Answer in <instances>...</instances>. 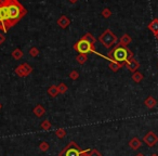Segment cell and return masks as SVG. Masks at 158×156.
<instances>
[{
	"label": "cell",
	"instance_id": "cell-6",
	"mask_svg": "<svg viewBox=\"0 0 158 156\" xmlns=\"http://www.w3.org/2000/svg\"><path fill=\"white\" fill-rule=\"evenodd\" d=\"M74 49L80 54H88V53L95 52V46L91 44L90 42L82 39V38L74 44Z\"/></svg>",
	"mask_w": 158,
	"mask_h": 156
},
{
	"label": "cell",
	"instance_id": "cell-23",
	"mask_svg": "<svg viewBox=\"0 0 158 156\" xmlns=\"http://www.w3.org/2000/svg\"><path fill=\"white\" fill-rule=\"evenodd\" d=\"M55 136H56L59 139L65 138V136H66V130L64 129V128H59V129H57L56 131H55Z\"/></svg>",
	"mask_w": 158,
	"mask_h": 156
},
{
	"label": "cell",
	"instance_id": "cell-27",
	"mask_svg": "<svg viewBox=\"0 0 158 156\" xmlns=\"http://www.w3.org/2000/svg\"><path fill=\"white\" fill-rule=\"evenodd\" d=\"M69 78L72 80H77L79 78V73L77 70H72L69 73Z\"/></svg>",
	"mask_w": 158,
	"mask_h": 156
},
{
	"label": "cell",
	"instance_id": "cell-22",
	"mask_svg": "<svg viewBox=\"0 0 158 156\" xmlns=\"http://www.w3.org/2000/svg\"><path fill=\"white\" fill-rule=\"evenodd\" d=\"M40 127L42 128V130H46V131H48V130H50L51 127H52V124H51L48 119H44V120L41 123V125H40Z\"/></svg>",
	"mask_w": 158,
	"mask_h": 156
},
{
	"label": "cell",
	"instance_id": "cell-14",
	"mask_svg": "<svg viewBox=\"0 0 158 156\" xmlns=\"http://www.w3.org/2000/svg\"><path fill=\"white\" fill-rule=\"evenodd\" d=\"M148 29L154 34V35H157L158 34V19H153L152 22L148 24Z\"/></svg>",
	"mask_w": 158,
	"mask_h": 156
},
{
	"label": "cell",
	"instance_id": "cell-7",
	"mask_svg": "<svg viewBox=\"0 0 158 156\" xmlns=\"http://www.w3.org/2000/svg\"><path fill=\"white\" fill-rule=\"evenodd\" d=\"M14 72H15V74L18 75L19 77H26L31 74L33 67H31L28 63H23V64H21V65H19L18 67L15 68Z\"/></svg>",
	"mask_w": 158,
	"mask_h": 156
},
{
	"label": "cell",
	"instance_id": "cell-16",
	"mask_svg": "<svg viewBox=\"0 0 158 156\" xmlns=\"http://www.w3.org/2000/svg\"><path fill=\"white\" fill-rule=\"evenodd\" d=\"M132 80H133L134 82H136V84H139V82H141L143 80V78H144V76H143L142 73H140L139 70H136V72H134L133 74H132Z\"/></svg>",
	"mask_w": 158,
	"mask_h": 156
},
{
	"label": "cell",
	"instance_id": "cell-13",
	"mask_svg": "<svg viewBox=\"0 0 158 156\" xmlns=\"http://www.w3.org/2000/svg\"><path fill=\"white\" fill-rule=\"evenodd\" d=\"M33 113L35 114V116L37 117H42L44 114H46V108L41 105V104H37V105L34 108Z\"/></svg>",
	"mask_w": 158,
	"mask_h": 156
},
{
	"label": "cell",
	"instance_id": "cell-15",
	"mask_svg": "<svg viewBox=\"0 0 158 156\" xmlns=\"http://www.w3.org/2000/svg\"><path fill=\"white\" fill-rule=\"evenodd\" d=\"M131 41H132V38L130 37L128 34H125V35L121 36L119 44H121V46H123V47H127L129 44H131Z\"/></svg>",
	"mask_w": 158,
	"mask_h": 156
},
{
	"label": "cell",
	"instance_id": "cell-12",
	"mask_svg": "<svg viewBox=\"0 0 158 156\" xmlns=\"http://www.w3.org/2000/svg\"><path fill=\"white\" fill-rule=\"evenodd\" d=\"M141 145H142V142H141L140 139L136 138V137L132 138L131 140L129 141V146L131 147L133 151H136V150H139L141 147Z\"/></svg>",
	"mask_w": 158,
	"mask_h": 156
},
{
	"label": "cell",
	"instance_id": "cell-28",
	"mask_svg": "<svg viewBox=\"0 0 158 156\" xmlns=\"http://www.w3.org/2000/svg\"><path fill=\"white\" fill-rule=\"evenodd\" d=\"M29 54H31V57H38V54H39V50H38L36 47H33V48L29 50Z\"/></svg>",
	"mask_w": 158,
	"mask_h": 156
},
{
	"label": "cell",
	"instance_id": "cell-1",
	"mask_svg": "<svg viewBox=\"0 0 158 156\" xmlns=\"http://www.w3.org/2000/svg\"><path fill=\"white\" fill-rule=\"evenodd\" d=\"M107 57L110 59V61L123 64V65L125 66L126 62L129 61L130 59L133 57V53H132L131 50H129L127 47H123L118 44L114 49H112L110 52H108Z\"/></svg>",
	"mask_w": 158,
	"mask_h": 156
},
{
	"label": "cell",
	"instance_id": "cell-29",
	"mask_svg": "<svg viewBox=\"0 0 158 156\" xmlns=\"http://www.w3.org/2000/svg\"><path fill=\"white\" fill-rule=\"evenodd\" d=\"M89 156H102V154L100 153L98 150L93 149V150H90V155Z\"/></svg>",
	"mask_w": 158,
	"mask_h": 156
},
{
	"label": "cell",
	"instance_id": "cell-33",
	"mask_svg": "<svg viewBox=\"0 0 158 156\" xmlns=\"http://www.w3.org/2000/svg\"><path fill=\"white\" fill-rule=\"evenodd\" d=\"M151 156H158V155H157V154H155V153H154V154H152Z\"/></svg>",
	"mask_w": 158,
	"mask_h": 156
},
{
	"label": "cell",
	"instance_id": "cell-24",
	"mask_svg": "<svg viewBox=\"0 0 158 156\" xmlns=\"http://www.w3.org/2000/svg\"><path fill=\"white\" fill-rule=\"evenodd\" d=\"M57 89H59V92L60 93H62V95H64V93H66V91H67V89H68V87L66 86L64 82H61V84L57 86Z\"/></svg>",
	"mask_w": 158,
	"mask_h": 156
},
{
	"label": "cell",
	"instance_id": "cell-30",
	"mask_svg": "<svg viewBox=\"0 0 158 156\" xmlns=\"http://www.w3.org/2000/svg\"><path fill=\"white\" fill-rule=\"evenodd\" d=\"M6 41V37L5 35H2V34H0V44H3V42Z\"/></svg>",
	"mask_w": 158,
	"mask_h": 156
},
{
	"label": "cell",
	"instance_id": "cell-18",
	"mask_svg": "<svg viewBox=\"0 0 158 156\" xmlns=\"http://www.w3.org/2000/svg\"><path fill=\"white\" fill-rule=\"evenodd\" d=\"M81 38H82V39H85V40H87V41H89L91 44H93V46H95V41H97V39H95L94 36H93L92 34L86 33Z\"/></svg>",
	"mask_w": 158,
	"mask_h": 156
},
{
	"label": "cell",
	"instance_id": "cell-25",
	"mask_svg": "<svg viewBox=\"0 0 158 156\" xmlns=\"http://www.w3.org/2000/svg\"><path fill=\"white\" fill-rule=\"evenodd\" d=\"M49 147H50L49 146V143L46 142V141H42V142L39 144V149L41 152H47L49 150Z\"/></svg>",
	"mask_w": 158,
	"mask_h": 156
},
{
	"label": "cell",
	"instance_id": "cell-26",
	"mask_svg": "<svg viewBox=\"0 0 158 156\" xmlns=\"http://www.w3.org/2000/svg\"><path fill=\"white\" fill-rule=\"evenodd\" d=\"M102 16H103L104 19H108L112 16V11H110L108 8H105V9H103V11H102Z\"/></svg>",
	"mask_w": 158,
	"mask_h": 156
},
{
	"label": "cell",
	"instance_id": "cell-34",
	"mask_svg": "<svg viewBox=\"0 0 158 156\" xmlns=\"http://www.w3.org/2000/svg\"><path fill=\"white\" fill-rule=\"evenodd\" d=\"M155 37H156V39L158 40V34H157V35H155Z\"/></svg>",
	"mask_w": 158,
	"mask_h": 156
},
{
	"label": "cell",
	"instance_id": "cell-3",
	"mask_svg": "<svg viewBox=\"0 0 158 156\" xmlns=\"http://www.w3.org/2000/svg\"><path fill=\"white\" fill-rule=\"evenodd\" d=\"M11 27L9 9H8V0H0V31L7 33Z\"/></svg>",
	"mask_w": 158,
	"mask_h": 156
},
{
	"label": "cell",
	"instance_id": "cell-17",
	"mask_svg": "<svg viewBox=\"0 0 158 156\" xmlns=\"http://www.w3.org/2000/svg\"><path fill=\"white\" fill-rule=\"evenodd\" d=\"M59 89H57V86H54V85H52V86L49 87L48 89V95H50L51 98H55L59 95Z\"/></svg>",
	"mask_w": 158,
	"mask_h": 156
},
{
	"label": "cell",
	"instance_id": "cell-9",
	"mask_svg": "<svg viewBox=\"0 0 158 156\" xmlns=\"http://www.w3.org/2000/svg\"><path fill=\"white\" fill-rule=\"evenodd\" d=\"M125 66L132 73V74H133L134 72H136V70H139V67H140V63H139L134 57H132V59H130L129 61L126 62Z\"/></svg>",
	"mask_w": 158,
	"mask_h": 156
},
{
	"label": "cell",
	"instance_id": "cell-10",
	"mask_svg": "<svg viewBox=\"0 0 158 156\" xmlns=\"http://www.w3.org/2000/svg\"><path fill=\"white\" fill-rule=\"evenodd\" d=\"M56 24L59 25V26L61 27V28L65 29V28H67V27L69 26L70 20H69V19H68L66 15H61V16L59 18V20H57Z\"/></svg>",
	"mask_w": 158,
	"mask_h": 156
},
{
	"label": "cell",
	"instance_id": "cell-32",
	"mask_svg": "<svg viewBox=\"0 0 158 156\" xmlns=\"http://www.w3.org/2000/svg\"><path fill=\"white\" fill-rule=\"evenodd\" d=\"M135 156H145V155H144V154H142V153H138Z\"/></svg>",
	"mask_w": 158,
	"mask_h": 156
},
{
	"label": "cell",
	"instance_id": "cell-4",
	"mask_svg": "<svg viewBox=\"0 0 158 156\" xmlns=\"http://www.w3.org/2000/svg\"><path fill=\"white\" fill-rule=\"evenodd\" d=\"M117 40H118L117 36L115 35L110 29H106V31L104 32L103 34H101L99 37V41L101 42L106 49H110L113 46H115V44H117Z\"/></svg>",
	"mask_w": 158,
	"mask_h": 156
},
{
	"label": "cell",
	"instance_id": "cell-5",
	"mask_svg": "<svg viewBox=\"0 0 158 156\" xmlns=\"http://www.w3.org/2000/svg\"><path fill=\"white\" fill-rule=\"evenodd\" d=\"M84 155V150L80 149L78 144L74 141L69 142L62 152L59 153V156H82Z\"/></svg>",
	"mask_w": 158,
	"mask_h": 156
},
{
	"label": "cell",
	"instance_id": "cell-35",
	"mask_svg": "<svg viewBox=\"0 0 158 156\" xmlns=\"http://www.w3.org/2000/svg\"><path fill=\"white\" fill-rule=\"evenodd\" d=\"M1 108H2V104L0 103V110H1Z\"/></svg>",
	"mask_w": 158,
	"mask_h": 156
},
{
	"label": "cell",
	"instance_id": "cell-19",
	"mask_svg": "<svg viewBox=\"0 0 158 156\" xmlns=\"http://www.w3.org/2000/svg\"><path fill=\"white\" fill-rule=\"evenodd\" d=\"M123 64H119V63H116V62H113V61H110V65H108V67H110V70H112V72H114V73H116V72H118L119 70H120L121 67H123Z\"/></svg>",
	"mask_w": 158,
	"mask_h": 156
},
{
	"label": "cell",
	"instance_id": "cell-8",
	"mask_svg": "<svg viewBox=\"0 0 158 156\" xmlns=\"http://www.w3.org/2000/svg\"><path fill=\"white\" fill-rule=\"evenodd\" d=\"M143 141L148 145L149 147H153L158 142V136L154 131H148L143 138Z\"/></svg>",
	"mask_w": 158,
	"mask_h": 156
},
{
	"label": "cell",
	"instance_id": "cell-11",
	"mask_svg": "<svg viewBox=\"0 0 158 156\" xmlns=\"http://www.w3.org/2000/svg\"><path fill=\"white\" fill-rule=\"evenodd\" d=\"M144 105L146 106L147 108L152 110V108H154L156 105H157V101H156V99L154 97L149 95V97H147L146 99L144 100Z\"/></svg>",
	"mask_w": 158,
	"mask_h": 156
},
{
	"label": "cell",
	"instance_id": "cell-21",
	"mask_svg": "<svg viewBox=\"0 0 158 156\" xmlns=\"http://www.w3.org/2000/svg\"><path fill=\"white\" fill-rule=\"evenodd\" d=\"M22 57H23V52L21 49L16 48L12 51V57H13L14 60H20V59H22Z\"/></svg>",
	"mask_w": 158,
	"mask_h": 156
},
{
	"label": "cell",
	"instance_id": "cell-20",
	"mask_svg": "<svg viewBox=\"0 0 158 156\" xmlns=\"http://www.w3.org/2000/svg\"><path fill=\"white\" fill-rule=\"evenodd\" d=\"M76 61L78 64L82 65V64H85L87 61H88V57H87V54H80V53H79V54L76 57Z\"/></svg>",
	"mask_w": 158,
	"mask_h": 156
},
{
	"label": "cell",
	"instance_id": "cell-2",
	"mask_svg": "<svg viewBox=\"0 0 158 156\" xmlns=\"http://www.w3.org/2000/svg\"><path fill=\"white\" fill-rule=\"evenodd\" d=\"M8 9H9V18L12 27L16 23L20 22L21 19L24 15H26L27 13V10L18 0H8Z\"/></svg>",
	"mask_w": 158,
	"mask_h": 156
},
{
	"label": "cell",
	"instance_id": "cell-31",
	"mask_svg": "<svg viewBox=\"0 0 158 156\" xmlns=\"http://www.w3.org/2000/svg\"><path fill=\"white\" fill-rule=\"evenodd\" d=\"M68 1H69L70 3H76L77 1H78V0H68Z\"/></svg>",
	"mask_w": 158,
	"mask_h": 156
}]
</instances>
